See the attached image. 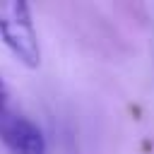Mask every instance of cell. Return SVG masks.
I'll return each instance as SVG.
<instances>
[{
  "mask_svg": "<svg viewBox=\"0 0 154 154\" xmlns=\"http://www.w3.org/2000/svg\"><path fill=\"white\" fill-rule=\"evenodd\" d=\"M12 106H10V89H7V84H5V79L0 77V116L2 113H7Z\"/></svg>",
  "mask_w": 154,
  "mask_h": 154,
  "instance_id": "cell-3",
  "label": "cell"
},
{
  "mask_svg": "<svg viewBox=\"0 0 154 154\" xmlns=\"http://www.w3.org/2000/svg\"><path fill=\"white\" fill-rule=\"evenodd\" d=\"M0 140L12 154H46L48 144L41 128L26 116L10 108L0 116Z\"/></svg>",
  "mask_w": 154,
  "mask_h": 154,
  "instance_id": "cell-2",
  "label": "cell"
},
{
  "mask_svg": "<svg viewBox=\"0 0 154 154\" xmlns=\"http://www.w3.org/2000/svg\"><path fill=\"white\" fill-rule=\"evenodd\" d=\"M0 41L24 67L36 70L41 65V43L26 2L0 0Z\"/></svg>",
  "mask_w": 154,
  "mask_h": 154,
  "instance_id": "cell-1",
  "label": "cell"
}]
</instances>
